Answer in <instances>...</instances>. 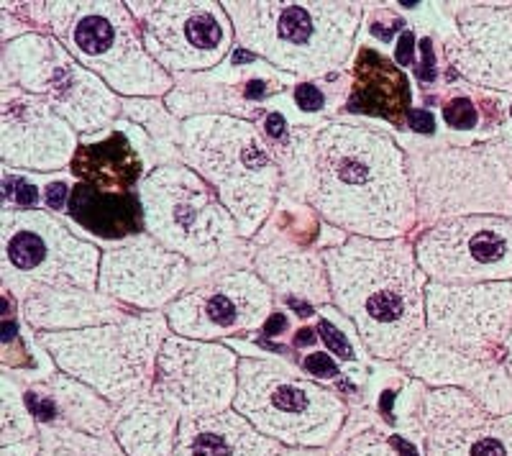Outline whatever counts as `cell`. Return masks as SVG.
<instances>
[{
	"label": "cell",
	"instance_id": "32",
	"mask_svg": "<svg viewBox=\"0 0 512 456\" xmlns=\"http://www.w3.org/2000/svg\"><path fill=\"white\" fill-rule=\"evenodd\" d=\"M341 456H400L397 449L392 446V439H382L377 433H364V436H356L346 451Z\"/></svg>",
	"mask_w": 512,
	"mask_h": 456
},
{
	"label": "cell",
	"instance_id": "20",
	"mask_svg": "<svg viewBox=\"0 0 512 456\" xmlns=\"http://www.w3.org/2000/svg\"><path fill=\"white\" fill-rule=\"evenodd\" d=\"M408 369L436 385H456L474 395L489 413L507 416L512 413V380L505 362L464 357L459 351L438 344L425 336L408 354Z\"/></svg>",
	"mask_w": 512,
	"mask_h": 456
},
{
	"label": "cell",
	"instance_id": "15",
	"mask_svg": "<svg viewBox=\"0 0 512 456\" xmlns=\"http://www.w3.org/2000/svg\"><path fill=\"white\" fill-rule=\"evenodd\" d=\"M146 52L162 70H208L231 44L228 13L218 3H131Z\"/></svg>",
	"mask_w": 512,
	"mask_h": 456
},
{
	"label": "cell",
	"instance_id": "18",
	"mask_svg": "<svg viewBox=\"0 0 512 456\" xmlns=\"http://www.w3.org/2000/svg\"><path fill=\"white\" fill-rule=\"evenodd\" d=\"M77 139L62 116L29 93H3L0 111V154L6 167L59 170L70 162Z\"/></svg>",
	"mask_w": 512,
	"mask_h": 456
},
{
	"label": "cell",
	"instance_id": "29",
	"mask_svg": "<svg viewBox=\"0 0 512 456\" xmlns=\"http://www.w3.org/2000/svg\"><path fill=\"white\" fill-rule=\"evenodd\" d=\"M44 451L41 456H118L105 441L88 439L67 431H52L44 436Z\"/></svg>",
	"mask_w": 512,
	"mask_h": 456
},
{
	"label": "cell",
	"instance_id": "5",
	"mask_svg": "<svg viewBox=\"0 0 512 456\" xmlns=\"http://www.w3.org/2000/svg\"><path fill=\"white\" fill-rule=\"evenodd\" d=\"M62 47L123 95H162L169 75L146 52L134 13L123 3H44L39 6Z\"/></svg>",
	"mask_w": 512,
	"mask_h": 456
},
{
	"label": "cell",
	"instance_id": "37",
	"mask_svg": "<svg viewBox=\"0 0 512 456\" xmlns=\"http://www.w3.org/2000/svg\"><path fill=\"white\" fill-rule=\"evenodd\" d=\"M295 100H297V106L308 113H315L326 106V98H323V93H320L318 88H313V85H300V88L295 90Z\"/></svg>",
	"mask_w": 512,
	"mask_h": 456
},
{
	"label": "cell",
	"instance_id": "44",
	"mask_svg": "<svg viewBox=\"0 0 512 456\" xmlns=\"http://www.w3.org/2000/svg\"><path fill=\"white\" fill-rule=\"evenodd\" d=\"M18 336V326L13 321H6L3 323V328H0V339H3V344H13Z\"/></svg>",
	"mask_w": 512,
	"mask_h": 456
},
{
	"label": "cell",
	"instance_id": "31",
	"mask_svg": "<svg viewBox=\"0 0 512 456\" xmlns=\"http://www.w3.org/2000/svg\"><path fill=\"white\" fill-rule=\"evenodd\" d=\"M3 200H6V211H13V205L31 208L39 200V190L24 177H13L11 172H6V177H3Z\"/></svg>",
	"mask_w": 512,
	"mask_h": 456
},
{
	"label": "cell",
	"instance_id": "42",
	"mask_svg": "<svg viewBox=\"0 0 512 456\" xmlns=\"http://www.w3.org/2000/svg\"><path fill=\"white\" fill-rule=\"evenodd\" d=\"M413 44H415V39H413V34H402V39H400V47H397V62H400V65H410V59H413Z\"/></svg>",
	"mask_w": 512,
	"mask_h": 456
},
{
	"label": "cell",
	"instance_id": "49",
	"mask_svg": "<svg viewBox=\"0 0 512 456\" xmlns=\"http://www.w3.org/2000/svg\"><path fill=\"white\" fill-rule=\"evenodd\" d=\"M313 341V331H300L297 334V344H310Z\"/></svg>",
	"mask_w": 512,
	"mask_h": 456
},
{
	"label": "cell",
	"instance_id": "21",
	"mask_svg": "<svg viewBox=\"0 0 512 456\" xmlns=\"http://www.w3.org/2000/svg\"><path fill=\"white\" fill-rule=\"evenodd\" d=\"M459 26L472 49V59H459L466 75L484 85L512 88V3L464 6Z\"/></svg>",
	"mask_w": 512,
	"mask_h": 456
},
{
	"label": "cell",
	"instance_id": "34",
	"mask_svg": "<svg viewBox=\"0 0 512 456\" xmlns=\"http://www.w3.org/2000/svg\"><path fill=\"white\" fill-rule=\"evenodd\" d=\"M318 331H320V336H323V341H326V346L333 351V354H338L341 359H354V349H351V344L346 341V336L341 334V331H338L333 323L320 321Z\"/></svg>",
	"mask_w": 512,
	"mask_h": 456
},
{
	"label": "cell",
	"instance_id": "41",
	"mask_svg": "<svg viewBox=\"0 0 512 456\" xmlns=\"http://www.w3.org/2000/svg\"><path fill=\"white\" fill-rule=\"evenodd\" d=\"M431 39H423V65H420V80H433V52Z\"/></svg>",
	"mask_w": 512,
	"mask_h": 456
},
{
	"label": "cell",
	"instance_id": "50",
	"mask_svg": "<svg viewBox=\"0 0 512 456\" xmlns=\"http://www.w3.org/2000/svg\"><path fill=\"white\" fill-rule=\"evenodd\" d=\"M510 111H512V108H510Z\"/></svg>",
	"mask_w": 512,
	"mask_h": 456
},
{
	"label": "cell",
	"instance_id": "13",
	"mask_svg": "<svg viewBox=\"0 0 512 456\" xmlns=\"http://www.w3.org/2000/svg\"><path fill=\"white\" fill-rule=\"evenodd\" d=\"M431 339L464 357L505 362L512 328V282L487 285H428L425 290Z\"/></svg>",
	"mask_w": 512,
	"mask_h": 456
},
{
	"label": "cell",
	"instance_id": "39",
	"mask_svg": "<svg viewBox=\"0 0 512 456\" xmlns=\"http://www.w3.org/2000/svg\"><path fill=\"white\" fill-rule=\"evenodd\" d=\"M44 198H47V203L52 211H62L64 198H67V185H64V182H52V185L47 188V195H44Z\"/></svg>",
	"mask_w": 512,
	"mask_h": 456
},
{
	"label": "cell",
	"instance_id": "33",
	"mask_svg": "<svg viewBox=\"0 0 512 456\" xmlns=\"http://www.w3.org/2000/svg\"><path fill=\"white\" fill-rule=\"evenodd\" d=\"M443 118L451 129L469 131L477 126V106L469 98L448 100L446 108H443Z\"/></svg>",
	"mask_w": 512,
	"mask_h": 456
},
{
	"label": "cell",
	"instance_id": "43",
	"mask_svg": "<svg viewBox=\"0 0 512 456\" xmlns=\"http://www.w3.org/2000/svg\"><path fill=\"white\" fill-rule=\"evenodd\" d=\"M287 328V318L282 316V313H277V316H269V321L264 323V336H277L280 331H285Z\"/></svg>",
	"mask_w": 512,
	"mask_h": 456
},
{
	"label": "cell",
	"instance_id": "10",
	"mask_svg": "<svg viewBox=\"0 0 512 456\" xmlns=\"http://www.w3.org/2000/svg\"><path fill=\"white\" fill-rule=\"evenodd\" d=\"M3 85L41 95L49 108L85 134L105 129L118 113L116 95L105 88V82L82 67L62 44L39 34L6 41Z\"/></svg>",
	"mask_w": 512,
	"mask_h": 456
},
{
	"label": "cell",
	"instance_id": "25",
	"mask_svg": "<svg viewBox=\"0 0 512 456\" xmlns=\"http://www.w3.org/2000/svg\"><path fill=\"white\" fill-rule=\"evenodd\" d=\"M70 213L82 228L103 239H126L144 228L141 203L134 195L103 193L88 182H80L72 190Z\"/></svg>",
	"mask_w": 512,
	"mask_h": 456
},
{
	"label": "cell",
	"instance_id": "35",
	"mask_svg": "<svg viewBox=\"0 0 512 456\" xmlns=\"http://www.w3.org/2000/svg\"><path fill=\"white\" fill-rule=\"evenodd\" d=\"M26 408L34 418H41V421H52L57 418V403L54 398H47V395H36V392H26Z\"/></svg>",
	"mask_w": 512,
	"mask_h": 456
},
{
	"label": "cell",
	"instance_id": "27",
	"mask_svg": "<svg viewBox=\"0 0 512 456\" xmlns=\"http://www.w3.org/2000/svg\"><path fill=\"white\" fill-rule=\"evenodd\" d=\"M72 170L103 193L126 195L128 185L139 177L141 164L134 149L128 147V141L116 134L103 144L77 149Z\"/></svg>",
	"mask_w": 512,
	"mask_h": 456
},
{
	"label": "cell",
	"instance_id": "17",
	"mask_svg": "<svg viewBox=\"0 0 512 456\" xmlns=\"http://www.w3.org/2000/svg\"><path fill=\"white\" fill-rule=\"evenodd\" d=\"M428 456H512V421L489 413L464 390L425 398Z\"/></svg>",
	"mask_w": 512,
	"mask_h": 456
},
{
	"label": "cell",
	"instance_id": "9",
	"mask_svg": "<svg viewBox=\"0 0 512 456\" xmlns=\"http://www.w3.org/2000/svg\"><path fill=\"white\" fill-rule=\"evenodd\" d=\"M3 285L16 295L39 290H85L100 280V252L57 218L39 211H3Z\"/></svg>",
	"mask_w": 512,
	"mask_h": 456
},
{
	"label": "cell",
	"instance_id": "26",
	"mask_svg": "<svg viewBox=\"0 0 512 456\" xmlns=\"http://www.w3.org/2000/svg\"><path fill=\"white\" fill-rule=\"evenodd\" d=\"M118 439L131 456H169L175 436V413L157 398H136L118 423Z\"/></svg>",
	"mask_w": 512,
	"mask_h": 456
},
{
	"label": "cell",
	"instance_id": "3",
	"mask_svg": "<svg viewBox=\"0 0 512 456\" xmlns=\"http://www.w3.org/2000/svg\"><path fill=\"white\" fill-rule=\"evenodd\" d=\"M251 54L295 75H323L349 59L361 6L354 3H221Z\"/></svg>",
	"mask_w": 512,
	"mask_h": 456
},
{
	"label": "cell",
	"instance_id": "24",
	"mask_svg": "<svg viewBox=\"0 0 512 456\" xmlns=\"http://www.w3.org/2000/svg\"><path fill=\"white\" fill-rule=\"evenodd\" d=\"M26 318L36 328H70L111 321H126V313L103 295L77 293V290H39L24 303Z\"/></svg>",
	"mask_w": 512,
	"mask_h": 456
},
{
	"label": "cell",
	"instance_id": "11",
	"mask_svg": "<svg viewBox=\"0 0 512 456\" xmlns=\"http://www.w3.org/2000/svg\"><path fill=\"white\" fill-rule=\"evenodd\" d=\"M139 203L152 239L192 262L216 259L226 239L239 228L208 182L185 167L152 172L141 182Z\"/></svg>",
	"mask_w": 512,
	"mask_h": 456
},
{
	"label": "cell",
	"instance_id": "30",
	"mask_svg": "<svg viewBox=\"0 0 512 456\" xmlns=\"http://www.w3.org/2000/svg\"><path fill=\"white\" fill-rule=\"evenodd\" d=\"M31 439V418L29 410L21 408V403H13L11 382L3 385V446H11L13 441Z\"/></svg>",
	"mask_w": 512,
	"mask_h": 456
},
{
	"label": "cell",
	"instance_id": "14",
	"mask_svg": "<svg viewBox=\"0 0 512 456\" xmlns=\"http://www.w3.org/2000/svg\"><path fill=\"white\" fill-rule=\"evenodd\" d=\"M239 362L226 346L167 336L157 359L154 398L185 418L216 416L236 395Z\"/></svg>",
	"mask_w": 512,
	"mask_h": 456
},
{
	"label": "cell",
	"instance_id": "4",
	"mask_svg": "<svg viewBox=\"0 0 512 456\" xmlns=\"http://www.w3.org/2000/svg\"><path fill=\"white\" fill-rule=\"evenodd\" d=\"M182 149L198 175L218 190L241 234H254L280 185V170L254 126L231 116L190 118Z\"/></svg>",
	"mask_w": 512,
	"mask_h": 456
},
{
	"label": "cell",
	"instance_id": "46",
	"mask_svg": "<svg viewBox=\"0 0 512 456\" xmlns=\"http://www.w3.org/2000/svg\"><path fill=\"white\" fill-rule=\"evenodd\" d=\"M264 88H267L264 82H259V80L249 82V85H246V98H262Z\"/></svg>",
	"mask_w": 512,
	"mask_h": 456
},
{
	"label": "cell",
	"instance_id": "36",
	"mask_svg": "<svg viewBox=\"0 0 512 456\" xmlns=\"http://www.w3.org/2000/svg\"><path fill=\"white\" fill-rule=\"evenodd\" d=\"M303 367L308 375L320 377V380H333V377H338L336 362L331 357H326V354H310L303 362Z\"/></svg>",
	"mask_w": 512,
	"mask_h": 456
},
{
	"label": "cell",
	"instance_id": "48",
	"mask_svg": "<svg viewBox=\"0 0 512 456\" xmlns=\"http://www.w3.org/2000/svg\"><path fill=\"white\" fill-rule=\"evenodd\" d=\"M505 369L512 380V328H510V336H507V344H505Z\"/></svg>",
	"mask_w": 512,
	"mask_h": 456
},
{
	"label": "cell",
	"instance_id": "2",
	"mask_svg": "<svg viewBox=\"0 0 512 456\" xmlns=\"http://www.w3.org/2000/svg\"><path fill=\"white\" fill-rule=\"evenodd\" d=\"M333 300L374 357L400 359L425 339V272L405 239L349 236L323 252Z\"/></svg>",
	"mask_w": 512,
	"mask_h": 456
},
{
	"label": "cell",
	"instance_id": "12",
	"mask_svg": "<svg viewBox=\"0 0 512 456\" xmlns=\"http://www.w3.org/2000/svg\"><path fill=\"white\" fill-rule=\"evenodd\" d=\"M415 257L438 285L512 282V218H448L420 234Z\"/></svg>",
	"mask_w": 512,
	"mask_h": 456
},
{
	"label": "cell",
	"instance_id": "38",
	"mask_svg": "<svg viewBox=\"0 0 512 456\" xmlns=\"http://www.w3.org/2000/svg\"><path fill=\"white\" fill-rule=\"evenodd\" d=\"M408 123L410 129L418 131V134H433L436 131V121H433V116L428 111H410Z\"/></svg>",
	"mask_w": 512,
	"mask_h": 456
},
{
	"label": "cell",
	"instance_id": "7",
	"mask_svg": "<svg viewBox=\"0 0 512 456\" xmlns=\"http://www.w3.org/2000/svg\"><path fill=\"white\" fill-rule=\"evenodd\" d=\"M167 318L136 316L108 326L39 336L67 375L88 382L111 400H136L154 377L167 341Z\"/></svg>",
	"mask_w": 512,
	"mask_h": 456
},
{
	"label": "cell",
	"instance_id": "19",
	"mask_svg": "<svg viewBox=\"0 0 512 456\" xmlns=\"http://www.w3.org/2000/svg\"><path fill=\"white\" fill-rule=\"evenodd\" d=\"M190 264L169 252L157 239H136L134 244L103 254L100 262V293L121 298L141 308H159L185 290Z\"/></svg>",
	"mask_w": 512,
	"mask_h": 456
},
{
	"label": "cell",
	"instance_id": "1",
	"mask_svg": "<svg viewBox=\"0 0 512 456\" xmlns=\"http://www.w3.org/2000/svg\"><path fill=\"white\" fill-rule=\"evenodd\" d=\"M305 200L326 221L364 239H402L415 221L408 157L382 131L331 123L290 164Z\"/></svg>",
	"mask_w": 512,
	"mask_h": 456
},
{
	"label": "cell",
	"instance_id": "23",
	"mask_svg": "<svg viewBox=\"0 0 512 456\" xmlns=\"http://www.w3.org/2000/svg\"><path fill=\"white\" fill-rule=\"evenodd\" d=\"M410 80L405 72L397 70L392 62L377 54L374 49H364L354 65V93L349 100V111L372 113L400 123L405 113H410Z\"/></svg>",
	"mask_w": 512,
	"mask_h": 456
},
{
	"label": "cell",
	"instance_id": "6",
	"mask_svg": "<svg viewBox=\"0 0 512 456\" xmlns=\"http://www.w3.org/2000/svg\"><path fill=\"white\" fill-rule=\"evenodd\" d=\"M408 167L418 213L428 221L512 216V147L505 141L464 149H423Z\"/></svg>",
	"mask_w": 512,
	"mask_h": 456
},
{
	"label": "cell",
	"instance_id": "40",
	"mask_svg": "<svg viewBox=\"0 0 512 456\" xmlns=\"http://www.w3.org/2000/svg\"><path fill=\"white\" fill-rule=\"evenodd\" d=\"M264 129H267V134L272 136V139H280V136L287 131V121L280 116V113H269L267 121H264Z\"/></svg>",
	"mask_w": 512,
	"mask_h": 456
},
{
	"label": "cell",
	"instance_id": "8",
	"mask_svg": "<svg viewBox=\"0 0 512 456\" xmlns=\"http://www.w3.org/2000/svg\"><path fill=\"white\" fill-rule=\"evenodd\" d=\"M233 405L272 441L323 446L344 423V403L272 359H241Z\"/></svg>",
	"mask_w": 512,
	"mask_h": 456
},
{
	"label": "cell",
	"instance_id": "28",
	"mask_svg": "<svg viewBox=\"0 0 512 456\" xmlns=\"http://www.w3.org/2000/svg\"><path fill=\"white\" fill-rule=\"evenodd\" d=\"M259 272L264 280L272 282L277 290L292 295H303L305 303L328 298V269L310 254L292 252V249H264L259 257Z\"/></svg>",
	"mask_w": 512,
	"mask_h": 456
},
{
	"label": "cell",
	"instance_id": "22",
	"mask_svg": "<svg viewBox=\"0 0 512 456\" xmlns=\"http://www.w3.org/2000/svg\"><path fill=\"white\" fill-rule=\"evenodd\" d=\"M172 456H285L277 441L256 431L236 413L185 418L177 428Z\"/></svg>",
	"mask_w": 512,
	"mask_h": 456
},
{
	"label": "cell",
	"instance_id": "16",
	"mask_svg": "<svg viewBox=\"0 0 512 456\" xmlns=\"http://www.w3.org/2000/svg\"><path fill=\"white\" fill-rule=\"evenodd\" d=\"M272 305L269 290L249 272L216 277L169 305L167 321L185 339H221L259 326Z\"/></svg>",
	"mask_w": 512,
	"mask_h": 456
},
{
	"label": "cell",
	"instance_id": "47",
	"mask_svg": "<svg viewBox=\"0 0 512 456\" xmlns=\"http://www.w3.org/2000/svg\"><path fill=\"white\" fill-rule=\"evenodd\" d=\"M287 305H290L292 310H297L300 316H310V313H313V308H310L308 303H300L297 298H287Z\"/></svg>",
	"mask_w": 512,
	"mask_h": 456
},
{
	"label": "cell",
	"instance_id": "45",
	"mask_svg": "<svg viewBox=\"0 0 512 456\" xmlns=\"http://www.w3.org/2000/svg\"><path fill=\"white\" fill-rule=\"evenodd\" d=\"M392 446H395L397 454H400V456H418V451H415L413 446L408 444V441L400 439V436H392Z\"/></svg>",
	"mask_w": 512,
	"mask_h": 456
}]
</instances>
